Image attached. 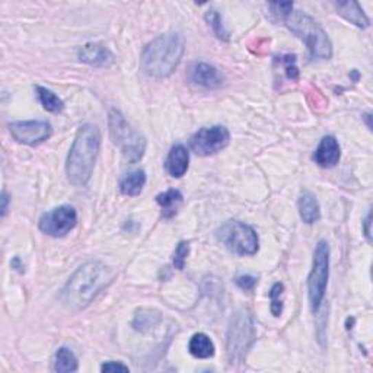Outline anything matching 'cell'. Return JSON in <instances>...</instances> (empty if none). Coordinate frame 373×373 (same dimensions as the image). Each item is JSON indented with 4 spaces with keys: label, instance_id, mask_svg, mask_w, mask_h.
I'll return each mask as SVG.
<instances>
[{
    "label": "cell",
    "instance_id": "1f68e13d",
    "mask_svg": "<svg viewBox=\"0 0 373 373\" xmlns=\"http://www.w3.org/2000/svg\"><path fill=\"white\" fill-rule=\"evenodd\" d=\"M8 203H9V196L6 194V192H3V194H2V216H6Z\"/></svg>",
    "mask_w": 373,
    "mask_h": 373
},
{
    "label": "cell",
    "instance_id": "9c48e42d",
    "mask_svg": "<svg viewBox=\"0 0 373 373\" xmlns=\"http://www.w3.org/2000/svg\"><path fill=\"white\" fill-rule=\"evenodd\" d=\"M78 223V212L74 206H60L41 216L38 222L40 231L48 236L62 238L75 229Z\"/></svg>",
    "mask_w": 373,
    "mask_h": 373
},
{
    "label": "cell",
    "instance_id": "3957f363",
    "mask_svg": "<svg viewBox=\"0 0 373 373\" xmlns=\"http://www.w3.org/2000/svg\"><path fill=\"white\" fill-rule=\"evenodd\" d=\"M100 148L101 133L98 127L95 124H83L78 130L66 162V174L70 184L85 187L89 183Z\"/></svg>",
    "mask_w": 373,
    "mask_h": 373
},
{
    "label": "cell",
    "instance_id": "4fadbf2b",
    "mask_svg": "<svg viewBox=\"0 0 373 373\" xmlns=\"http://www.w3.org/2000/svg\"><path fill=\"white\" fill-rule=\"evenodd\" d=\"M78 57L80 62L93 67H110L115 62V57L110 48L100 43H88L80 47Z\"/></svg>",
    "mask_w": 373,
    "mask_h": 373
},
{
    "label": "cell",
    "instance_id": "f1b7e54d",
    "mask_svg": "<svg viewBox=\"0 0 373 373\" xmlns=\"http://www.w3.org/2000/svg\"><path fill=\"white\" fill-rule=\"evenodd\" d=\"M102 372H130L128 366L123 365L122 362H106L101 366Z\"/></svg>",
    "mask_w": 373,
    "mask_h": 373
},
{
    "label": "cell",
    "instance_id": "4316f807",
    "mask_svg": "<svg viewBox=\"0 0 373 373\" xmlns=\"http://www.w3.org/2000/svg\"><path fill=\"white\" fill-rule=\"evenodd\" d=\"M188 254H190V244L185 242V240H181V242L177 245L175 252H174V258H172L174 267L177 270H183L184 269Z\"/></svg>",
    "mask_w": 373,
    "mask_h": 373
},
{
    "label": "cell",
    "instance_id": "ffe728a7",
    "mask_svg": "<svg viewBox=\"0 0 373 373\" xmlns=\"http://www.w3.org/2000/svg\"><path fill=\"white\" fill-rule=\"evenodd\" d=\"M188 350L197 359H210L214 356V343L207 334L197 332L191 337Z\"/></svg>",
    "mask_w": 373,
    "mask_h": 373
},
{
    "label": "cell",
    "instance_id": "277c9868",
    "mask_svg": "<svg viewBox=\"0 0 373 373\" xmlns=\"http://www.w3.org/2000/svg\"><path fill=\"white\" fill-rule=\"evenodd\" d=\"M284 25L299 40H302L312 58L328 60L332 56V44L319 23L305 12L292 10L282 19Z\"/></svg>",
    "mask_w": 373,
    "mask_h": 373
},
{
    "label": "cell",
    "instance_id": "7a4b0ae2",
    "mask_svg": "<svg viewBox=\"0 0 373 373\" xmlns=\"http://www.w3.org/2000/svg\"><path fill=\"white\" fill-rule=\"evenodd\" d=\"M185 52V40L179 32H166L150 41L142 53L140 67L153 79L170 78Z\"/></svg>",
    "mask_w": 373,
    "mask_h": 373
},
{
    "label": "cell",
    "instance_id": "44dd1931",
    "mask_svg": "<svg viewBox=\"0 0 373 373\" xmlns=\"http://www.w3.org/2000/svg\"><path fill=\"white\" fill-rule=\"evenodd\" d=\"M35 92H37L38 101L45 111L58 114L65 110L63 100L60 98L58 95H56L53 91L38 85V87H35Z\"/></svg>",
    "mask_w": 373,
    "mask_h": 373
},
{
    "label": "cell",
    "instance_id": "7402d4cb",
    "mask_svg": "<svg viewBox=\"0 0 373 373\" xmlns=\"http://www.w3.org/2000/svg\"><path fill=\"white\" fill-rule=\"evenodd\" d=\"M54 370L60 373L76 372L78 370V359L74 352L67 347H60L54 356Z\"/></svg>",
    "mask_w": 373,
    "mask_h": 373
},
{
    "label": "cell",
    "instance_id": "5b68a950",
    "mask_svg": "<svg viewBox=\"0 0 373 373\" xmlns=\"http://www.w3.org/2000/svg\"><path fill=\"white\" fill-rule=\"evenodd\" d=\"M108 127L113 143L122 152L124 159L130 163L139 162L146 152V139L140 135V131L131 126L118 110H111L108 114Z\"/></svg>",
    "mask_w": 373,
    "mask_h": 373
},
{
    "label": "cell",
    "instance_id": "d4e9b609",
    "mask_svg": "<svg viewBox=\"0 0 373 373\" xmlns=\"http://www.w3.org/2000/svg\"><path fill=\"white\" fill-rule=\"evenodd\" d=\"M283 293H284V286L282 283H274L270 291V300H271L270 310L275 318L280 317L283 312Z\"/></svg>",
    "mask_w": 373,
    "mask_h": 373
},
{
    "label": "cell",
    "instance_id": "ac0fdd59",
    "mask_svg": "<svg viewBox=\"0 0 373 373\" xmlns=\"http://www.w3.org/2000/svg\"><path fill=\"white\" fill-rule=\"evenodd\" d=\"M156 201H158V204L162 209L163 218L171 219L178 213L179 206L183 204V194L179 190L172 188V190H168V191L162 192V194H159L158 197H156Z\"/></svg>",
    "mask_w": 373,
    "mask_h": 373
},
{
    "label": "cell",
    "instance_id": "30bf717a",
    "mask_svg": "<svg viewBox=\"0 0 373 373\" xmlns=\"http://www.w3.org/2000/svg\"><path fill=\"white\" fill-rule=\"evenodd\" d=\"M229 130L223 126L203 127L191 137L190 146L192 152L200 156H210L221 152L229 144Z\"/></svg>",
    "mask_w": 373,
    "mask_h": 373
},
{
    "label": "cell",
    "instance_id": "d6986e66",
    "mask_svg": "<svg viewBox=\"0 0 373 373\" xmlns=\"http://www.w3.org/2000/svg\"><path fill=\"white\" fill-rule=\"evenodd\" d=\"M144 184H146V172L136 170L122 178V181H120V191H122L124 196L135 197L143 191Z\"/></svg>",
    "mask_w": 373,
    "mask_h": 373
},
{
    "label": "cell",
    "instance_id": "52a82bcc",
    "mask_svg": "<svg viewBox=\"0 0 373 373\" xmlns=\"http://www.w3.org/2000/svg\"><path fill=\"white\" fill-rule=\"evenodd\" d=\"M330 275V245L326 240H319L315 247L312 269L308 275V297L312 312H318L322 300L326 297Z\"/></svg>",
    "mask_w": 373,
    "mask_h": 373
},
{
    "label": "cell",
    "instance_id": "7c38bea8",
    "mask_svg": "<svg viewBox=\"0 0 373 373\" xmlns=\"http://www.w3.org/2000/svg\"><path fill=\"white\" fill-rule=\"evenodd\" d=\"M188 79L197 87L206 89H218L225 83L222 71L209 63H196L188 70Z\"/></svg>",
    "mask_w": 373,
    "mask_h": 373
},
{
    "label": "cell",
    "instance_id": "cb8c5ba5",
    "mask_svg": "<svg viewBox=\"0 0 373 373\" xmlns=\"http://www.w3.org/2000/svg\"><path fill=\"white\" fill-rule=\"evenodd\" d=\"M206 21L210 25L212 31L214 32L216 37L222 41H229V32H227V30L225 28L223 22H222V16L218 10H214V9L209 10L206 14Z\"/></svg>",
    "mask_w": 373,
    "mask_h": 373
},
{
    "label": "cell",
    "instance_id": "83f0119b",
    "mask_svg": "<svg viewBox=\"0 0 373 373\" xmlns=\"http://www.w3.org/2000/svg\"><path fill=\"white\" fill-rule=\"evenodd\" d=\"M235 283L242 289V291H252L257 284V279L252 278V275H238L235 279Z\"/></svg>",
    "mask_w": 373,
    "mask_h": 373
},
{
    "label": "cell",
    "instance_id": "9a60e30c",
    "mask_svg": "<svg viewBox=\"0 0 373 373\" xmlns=\"http://www.w3.org/2000/svg\"><path fill=\"white\" fill-rule=\"evenodd\" d=\"M190 155L183 144H175V146L168 153L165 159V170L174 178H181L188 171Z\"/></svg>",
    "mask_w": 373,
    "mask_h": 373
},
{
    "label": "cell",
    "instance_id": "d6a6232c",
    "mask_svg": "<svg viewBox=\"0 0 373 373\" xmlns=\"http://www.w3.org/2000/svg\"><path fill=\"white\" fill-rule=\"evenodd\" d=\"M352 78H353L354 80H359V74H357V71H356V70H354V71H353V74H352Z\"/></svg>",
    "mask_w": 373,
    "mask_h": 373
},
{
    "label": "cell",
    "instance_id": "f546056e",
    "mask_svg": "<svg viewBox=\"0 0 373 373\" xmlns=\"http://www.w3.org/2000/svg\"><path fill=\"white\" fill-rule=\"evenodd\" d=\"M370 225H372V214L370 212L366 214V219L363 222V231H365V236L368 239V242H372V229H370Z\"/></svg>",
    "mask_w": 373,
    "mask_h": 373
},
{
    "label": "cell",
    "instance_id": "5bb4252c",
    "mask_svg": "<svg viewBox=\"0 0 373 373\" xmlns=\"http://www.w3.org/2000/svg\"><path fill=\"white\" fill-rule=\"evenodd\" d=\"M341 158V149L339 140L334 136H326L324 137L318 148L314 153V161L321 168H334L340 162Z\"/></svg>",
    "mask_w": 373,
    "mask_h": 373
},
{
    "label": "cell",
    "instance_id": "8fae6325",
    "mask_svg": "<svg viewBox=\"0 0 373 373\" xmlns=\"http://www.w3.org/2000/svg\"><path fill=\"white\" fill-rule=\"evenodd\" d=\"M9 133L15 142L27 146H38L48 140L53 135V127L50 123L40 122H16L9 124Z\"/></svg>",
    "mask_w": 373,
    "mask_h": 373
},
{
    "label": "cell",
    "instance_id": "8992f818",
    "mask_svg": "<svg viewBox=\"0 0 373 373\" xmlns=\"http://www.w3.org/2000/svg\"><path fill=\"white\" fill-rule=\"evenodd\" d=\"M256 339L252 317L247 309H240L234 315L226 335L227 362L231 366L242 363Z\"/></svg>",
    "mask_w": 373,
    "mask_h": 373
},
{
    "label": "cell",
    "instance_id": "ba28073f",
    "mask_svg": "<svg viewBox=\"0 0 373 373\" xmlns=\"http://www.w3.org/2000/svg\"><path fill=\"white\" fill-rule=\"evenodd\" d=\"M219 242L236 256H254L258 251V235L247 223L229 221L216 231Z\"/></svg>",
    "mask_w": 373,
    "mask_h": 373
},
{
    "label": "cell",
    "instance_id": "4dcf8cb0",
    "mask_svg": "<svg viewBox=\"0 0 373 373\" xmlns=\"http://www.w3.org/2000/svg\"><path fill=\"white\" fill-rule=\"evenodd\" d=\"M10 266H12V269H15L16 271H19V273H22L23 270V264L21 262V260L18 258V257H15L14 260H12V262H10Z\"/></svg>",
    "mask_w": 373,
    "mask_h": 373
},
{
    "label": "cell",
    "instance_id": "484cf974",
    "mask_svg": "<svg viewBox=\"0 0 373 373\" xmlns=\"http://www.w3.org/2000/svg\"><path fill=\"white\" fill-rule=\"evenodd\" d=\"M278 62L280 63V66L284 70V75L287 79H291L293 82H296L299 79V70L296 67V57L295 56H284V57H279Z\"/></svg>",
    "mask_w": 373,
    "mask_h": 373
},
{
    "label": "cell",
    "instance_id": "e0dca14e",
    "mask_svg": "<svg viewBox=\"0 0 373 373\" xmlns=\"http://www.w3.org/2000/svg\"><path fill=\"white\" fill-rule=\"evenodd\" d=\"M334 6L337 9V14H340L344 19L352 22L353 25L359 28L369 27V18L365 15L363 9L360 8L357 2H353V0H348V2H335Z\"/></svg>",
    "mask_w": 373,
    "mask_h": 373
},
{
    "label": "cell",
    "instance_id": "2e32d148",
    "mask_svg": "<svg viewBox=\"0 0 373 373\" xmlns=\"http://www.w3.org/2000/svg\"><path fill=\"white\" fill-rule=\"evenodd\" d=\"M297 210L306 225H312L319 221L321 218V209L317 197L309 191H302L297 199Z\"/></svg>",
    "mask_w": 373,
    "mask_h": 373
},
{
    "label": "cell",
    "instance_id": "603a6c76",
    "mask_svg": "<svg viewBox=\"0 0 373 373\" xmlns=\"http://www.w3.org/2000/svg\"><path fill=\"white\" fill-rule=\"evenodd\" d=\"M161 317L156 310H152V309H140L136 317H135V321H133V327L137 330V331H146L149 330L150 327L156 326V324L159 322Z\"/></svg>",
    "mask_w": 373,
    "mask_h": 373
},
{
    "label": "cell",
    "instance_id": "6da1fadb",
    "mask_svg": "<svg viewBox=\"0 0 373 373\" xmlns=\"http://www.w3.org/2000/svg\"><path fill=\"white\" fill-rule=\"evenodd\" d=\"M113 271L104 262L88 261L70 275L60 300L69 309L85 308L113 282Z\"/></svg>",
    "mask_w": 373,
    "mask_h": 373
}]
</instances>
